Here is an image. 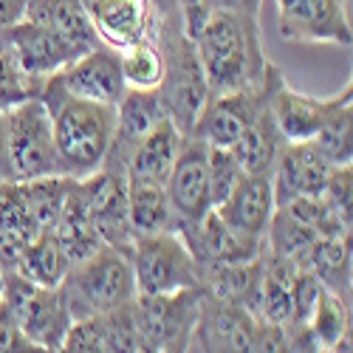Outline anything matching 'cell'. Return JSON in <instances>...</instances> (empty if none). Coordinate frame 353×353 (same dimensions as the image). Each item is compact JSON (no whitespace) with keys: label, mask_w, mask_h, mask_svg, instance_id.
Returning <instances> with one entry per match:
<instances>
[{"label":"cell","mask_w":353,"mask_h":353,"mask_svg":"<svg viewBox=\"0 0 353 353\" xmlns=\"http://www.w3.org/2000/svg\"><path fill=\"white\" fill-rule=\"evenodd\" d=\"M40 234L32 212H28L20 184L0 181V266L3 272L14 269L23 249Z\"/></svg>","instance_id":"obj_26"},{"label":"cell","mask_w":353,"mask_h":353,"mask_svg":"<svg viewBox=\"0 0 353 353\" xmlns=\"http://www.w3.org/2000/svg\"><path fill=\"white\" fill-rule=\"evenodd\" d=\"M181 238L190 249V254L195 257L198 269H212V266H226V263H241V260H252L260 254V249L243 243L238 234H234L215 210H210L201 221H195L192 226H184Z\"/></svg>","instance_id":"obj_21"},{"label":"cell","mask_w":353,"mask_h":353,"mask_svg":"<svg viewBox=\"0 0 353 353\" xmlns=\"http://www.w3.org/2000/svg\"><path fill=\"white\" fill-rule=\"evenodd\" d=\"M274 210L277 203H274L272 175H243V181L234 187V192L215 212L243 243L260 249L266 243V232Z\"/></svg>","instance_id":"obj_15"},{"label":"cell","mask_w":353,"mask_h":353,"mask_svg":"<svg viewBox=\"0 0 353 353\" xmlns=\"http://www.w3.org/2000/svg\"><path fill=\"white\" fill-rule=\"evenodd\" d=\"M150 9H153V17H167V14H179V0H150Z\"/></svg>","instance_id":"obj_47"},{"label":"cell","mask_w":353,"mask_h":353,"mask_svg":"<svg viewBox=\"0 0 353 353\" xmlns=\"http://www.w3.org/2000/svg\"><path fill=\"white\" fill-rule=\"evenodd\" d=\"M54 241L60 243L68 266H79L85 263L91 254H97L105 243L97 234L91 218H88V210H85V198L79 192V184L77 179H71L68 184V192H65V203H63V212L57 218V226H54Z\"/></svg>","instance_id":"obj_25"},{"label":"cell","mask_w":353,"mask_h":353,"mask_svg":"<svg viewBox=\"0 0 353 353\" xmlns=\"http://www.w3.org/2000/svg\"><path fill=\"white\" fill-rule=\"evenodd\" d=\"M316 353H336V350H331V347H322V350H316Z\"/></svg>","instance_id":"obj_49"},{"label":"cell","mask_w":353,"mask_h":353,"mask_svg":"<svg viewBox=\"0 0 353 353\" xmlns=\"http://www.w3.org/2000/svg\"><path fill=\"white\" fill-rule=\"evenodd\" d=\"M314 144L334 167L353 164V99H345L328 113V119L314 136Z\"/></svg>","instance_id":"obj_34"},{"label":"cell","mask_w":353,"mask_h":353,"mask_svg":"<svg viewBox=\"0 0 353 353\" xmlns=\"http://www.w3.org/2000/svg\"><path fill=\"white\" fill-rule=\"evenodd\" d=\"M181 136L184 133L175 128L170 119H161L150 133L133 147V153L128 159V175L130 179L167 184L172 161H175V156H179Z\"/></svg>","instance_id":"obj_27"},{"label":"cell","mask_w":353,"mask_h":353,"mask_svg":"<svg viewBox=\"0 0 353 353\" xmlns=\"http://www.w3.org/2000/svg\"><path fill=\"white\" fill-rule=\"evenodd\" d=\"M316 241H319V234L311 226L300 223L297 218H291L285 210H274L263 249H266L272 257H280V260L291 263V266L305 269Z\"/></svg>","instance_id":"obj_31"},{"label":"cell","mask_w":353,"mask_h":353,"mask_svg":"<svg viewBox=\"0 0 353 353\" xmlns=\"http://www.w3.org/2000/svg\"><path fill=\"white\" fill-rule=\"evenodd\" d=\"M17 328L46 350H60L68 328L74 325L60 288H46L23 280L14 272H3V297Z\"/></svg>","instance_id":"obj_7"},{"label":"cell","mask_w":353,"mask_h":353,"mask_svg":"<svg viewBox=\"0 0 353 353\" xmlns=\"http://www.w3.org/2000/svg\"><path fill=\"white\" fill-rule=\"evenodd\" d=\"M23 20H32L48 28V32H54L60 40H65L82 54L99 46V37L91 20H88L82 0H26Z\"/></svg>","instance_id":"obj_23"},{"label":"cell","mask_w":353,"mask_h":353,"mask_svg":"<svg viewBox=\"0 0 353 353\" xmlns=\"http://www.w3.org/2000/svg\"><path fill=\"white\" fill-rule=\"evenodd\" d=\"M46 79H34L17 68V63L0 48V110H6L23 99H32L43 94Z\"/></svg>","instance_id":"obj_38"},{"label":"cell","mask_w":353,"mask_h":353,"mask_svg":"<svg viewBox=\"0 0 353 353\" xmlns=\"http://www.w3.org/2000/svg\"><path fill=\"white\" fill-rule=\"evenodd\" d=\"M210 97L249 91L263 85L269 60L260 48V23L254 14L212 12L192 34Z\"/></svg>","instance_id":"obj_1"},{"label":"cell","mask_w":353,"mask_h":353,"mask_svg":"<svg viewBox=\"0 0 353 353\" xmlns=\"http://www.w3.org/2000/svg\"><path fill=\"white\" fill-rule=\"evenodd\" d=\"M0 181H12V170H9V147H6V119L0 110Z\"/></svg>","instance_id":"obj_46"},{"label":"cell","mask_w":353,"mask_h":353,"mask_svg":"<svg viewBox=\"0 0 353 353\" xmlns=\"http://www.w3.org/2000/svg\"><path fill=\"white\" fill-rule=\"evenodd\" d=\"M283 144L285 139L280 136V128L274 122V113L266 99V88H263V105L252 116L246 130L238 136V141L229 147V153L234 156V161L241 164L246 175H272Z\"/></svg>","instance_id":"obj_22"},{"label":"cell","mask_w":353,"mask_h":353,"mask_svg":"<svg viewBox=\"0 0 353 353\" xmlns=\"http://www.w3.org/2000/svg\"><path fill=\"white\" fill-rule=\"evenodd\" d=\"M257 319L252 311L234 303L203 297L201 291V311L195 322V339L203 353H252Z\"/></svg>","instance_id":"obj_17"},{"label":"cell","mask_w":353,"mask_h":353,"mask_svg":"<svg viewBox=\"0 0 353 353\" xmlns=\"http://www.w3.org/2000/svg\"><path fill=\"white\" fill-rule=\"evenodd\" d=\"M350 266H353V249L350 234H336V238H319L308 257V272L322 283V288L350 303Z\"/></svg>","instance_id":"obj_29"},{"label":"cell","mask_w":353,"mask_h":353,"mask_svg":"<svg viewBox=\"0 0 353 353\" xmlns=\"http://www.w3.org/2000/svg\"><path fill=\"white\" fill-rule=\"evenodd\" d=\"M161 119H167V110L161 105L159 91H139L128 88L125 97L116 105V128L113 141L108 150V161H119L128 167L133 147L150 133Z\"/></svg>","instance_id":"obj_20"},{"label":"cell","mask_w":353,"mask_h":353,"mask_svg":"<svg viewBox=\"0 0 353 353\" xmlns=\"http://www.w3.org/2000/svg\"><path fill=\"white\" fill-rule=\"evenodd\" d=\"M308 328L314 331L319 347H334L339 339L350 336V303L322 288L316 308L308 319Z\"/></svg>","instance_id":"obj_35"},{"label":"cell","mask_w":353,"mask_h":353,"mask_svg":"<svg viewBox=\"0 0 353 353\" xmlns=\"http://www.w3.org/2000/svg\"><path fill=\"white\" fill-rule=\"evenodd\" d=\"M260 285H263V249L252 260L226 263V266H212L201 272L203 297L243 305L252 314L260 300Z\"/></svg>","instance_id":"obj_24"},{"label":"cell","mask_w":353,"mask_h":353,"mask_svg":"<svg viewBox=\"0 0 353 353\" xmlns=\"http://www.w3.org/2000/svg\"><path fill=\"white\" fill-rule=\"evenodd\" d=\"M0 353H57V350H46L28 339L12 319L6 303L0 300Z\"/></svg>","instance_id":"obj_41"},{"label":"cell","mask_w":353,"mask_h":353,"mask_svg":"<svg viewBox=\"0 0 353 353\" xmlns=\"http://www.w3.org/2000/svg\"><path fill=\"white\" fill-rule=\"evenodd\" d=\"M60 291L71 322L102 316L128 305L139 294L130 254L113 246H102L85 263L68 269L65 280L60 283Z\"/></svg>","instance_id":"obj_4"},{"label":"cell","mask_w":353,"mask_h":353,"mask_svg":"<svg viewBox=\"0 0 353 353\" xmlns=\"http://www.w3.org/2000/svg\"><path fill=\"white\" fill-rule=\"evenodd\" d=\"M263 88H266V99L274 113V122L280 128V136L291 144L314 141L322 122L328 119V113L345 99H353V82H347L339 94L328 99H316V97L294 91L285 82V77L280 74V68H274L272 63L266 65V74H263Z\"/></svg>","instance_id":"obj_11"},{"label":"cell","mask_w":353,"mask_h":353,"mask_svg":"<svg viewBox=\"0 0 353 353\" xmlns=\"http://www.w3.org/2000/svg\"><path fill=\"white\" fill-rule=\"evenodd\" d=\"M0 297H3V266H0Z\"/></svg>","instance_id":"obj_48"},{"label":"cell","mask_w":353,"mask_h":353,"mask_svg":"<svg viewBox=\"0 0 353 353\" xmlns=\"http://www.w3.org/2000/svg\"><path fill=\"white\" fill-rule=\"evenodd\" d=\"M212 12H234V14H260V0H210Z\"/></svg>","instance_id":"obj_45"},{"label":"cell","mask_w":353,"mask_h":353,"mask_svg":"<svg viewBox=\"0 0 353 353\" xmlns=\"http://www.w3.org/2000/svg\"><path fill=\"white\" fill-rule=\"evenodd\" d=\"M122 63V77L128 88H139V91H156L164 77V60L153 37H144L125 51H119Z\"/></svg>","instance_id":"obj_33"},{"label":"cell","mask_w":353,"mask_h":353,"mask_svg":"<svg viewBox=\"0 0 353 353\" xmlns=\"http://www.w3.org/2000/svg\"><path fill=\"white\" fill-rule=\"evenodd\" d=\"M40 99L51 113L54 144H57V156H60L63 175H68V179L94 175L105 164L110 150L116 108L71 97L54 77L46 79Z\"/></svg>","instance_id":"obj_2"},{"label":"cell","mask_w":353,"mask_h":353,"mask_svg":"<svg viewBox=\"0 0 353 353\" xmlns=\"http://www.w3.org/2000/svg\"><path fill=\"white\" fill-rule=\"evenodd\" d=\"M334 164L325 159L314 141H285L283 150L272 170V187H274V203L283 207L291 198H316L325 187Z\"/></svg>","instance_id":"obj_16"},{"label":"cell","mask_w":353,"mask_h":353,"mask_svg":"<svg viewBox=\"0 0 353 353\" xmlns=\"http://www.w3.org/2000/svg\"><path fill=\"white\" fill-rule=\"evenodd\" d=\"M23 201L28 212H32L40 234H51L57 226V218L63 212V203H65V192L71 179L68 175H46V179H34V181H17Z\"/></svg>","instance_id":"obj_32"},{"label":"cell","mask_w":353,"mask_h":353,"mask_svg":"<svg viewBox=\"0 0 353 353\" xmlns=\"http://www.w3.org/2000/svg\"><path fill=\"white\" fill-rule=\"evenodd\" d=\"M153 40L164 60V77L156 91L167 110V119L187 136L192 133L203 105L210 99V88L198 60L195 43L184 28L181 12L159 17L153 28Z\"/></svg>","instance_id":"obj_3"},{"label":"cell","mask_w":353,"mask_h":353,"mask_svg":"<svg viewBox=\"0 0 353 353\" xmlns=\"http://www.w3.org/2000/svg\"><path fill=\"white\" fill-rule=\"evenodd\" d=\"M99 319H102V334H105L108 353H153L144 334H141L133 300L122 308L110 311V314H102Z\"/></svg>","instance_id":"obj_36"},{"label":"cell","mask_w":353,"mask_h":353,"mask_svg":"<svg viewBox=\"0 0 353 353\" xmlns=\"http://www.w3.org/2000/svg\"><path fill=\"white\" fill-rule=\"evenodd\" d=\"M252 353H294L288 342L285 325H269V322H257Z\"/></svg>","instance_id":"obj_42"},{"label":"cell","mask_w":353,"mask_h":353,"mask_svg":"<svg viewBox=\"0 0 353 353\" xmlns=\"http://www.w3.org/2000/svg\"><path fill=\"white\" fill-rule=\"evenodd\" d=\"M207 156H210V144L203 139L192 133L181 136L179 156H175L172 170L167 175V184H164L170 212H172V232L192 226L212 210Z\"/></svg>","instance_id":"obj_10"},{"label":"cell","mask_w":353,"mask_h":353,"mask_svg":"<svg viewBox=\"0 0 353 353\" xmlns=\"http://www.w3.org/2000/svg\"><path fill=\"white\" fill-rule=\"evenodd\" d=\"M102 46L125 51L128 46L153 37L156 17L150 0H82Z\"/></svg>","instance_id":"obj_18"},{"label":"cell","mask_w":353,"mask_h":353,"mask_svg":"<svg viewBox=\"0 0 353 353\" xmlns=\"http://www.w3.org/2000/svg\"><path fill=\"white\" fill-rule=\"evenodd\" d=\"M207 170H210V201H212V210H218L221 203L234 192L243 181V170L241 164L234 161V156L223 147H210V156H207Z\"/></svg>","instance_id":"obj_37"},{"label":"cell","mask_w":353,"mask_h":353,"mask_svg":"<svg viewBox=\"0 0 353 353\" xmlns=\"http://www.w3.org/2000/svg\"><path fill=\"white\" fill-rule=\"evenodd\" d=\"M6 147L12 181H34L46 175H63L54 144L51 113L40 97L23 99L3 110Z\"/></svg>","instance_id":"obj_5"},{"label":"cell","mask_w":353,"mask_h":353,"mask_svg":"<svg viewBox=\"0 0 353 353\" xmlns=\"http://www.w3.org/2000/svg\"><path fill=\"white\" fill-rule=\"evenodd\" d=\"M68 260L60 249V243L54 241V234H37V238L23 249V254L14 263V274H20L23 280L34 283V285H46V288H60V283L68 274Z\"/></svg>","instance_id":"obj_30"},{"label":"cell","mask_w":353,"mask_h":353,"mask_svg":"<svg viewBox=\"0 0 353 353\" xmlns=\"http://www.w3.org/2000/svg\"><path fill=\"white\" fill-rule=\"evenodd\" d=\"M54 79L60 82V88L71 97L99 102V105H113V108L119 105V99L128 91L125 77H122L119 51H113L102 43L91 51H85L82 57H77L63 71H57Z\"/></svg>","instance_id":"obj_13"},{"label":"cell","mask_w":353,"mask_h":353,"mask_svg":"<svg viewBox=\"0 0 353 353\" xmlns=\"http://www.w3.org/2000/svg\"><path fill=\"white\" fill-rule=\"evenodd\" d=\"M136 316L153 353H187L201 311V288L175 294H136Z\"/></svg>","instance_id":"obj_8"},{"label":"cell","mask_w":353,"mask_h":353,"mask_svg":"<svg viewBox=\"0 0 353 353\" xmlns=\"http://www.w3.org/2000/svg\"><path fill=\"white\" fill-rule=\"evenodd\" d=\"M128 218H130L133 238L172 232V212H170L164 184L130 179L128 175Z\"/></svg>","instance_id":"obj_28"},{"label":"cell","mask_w":353,"mask_h":353,"mask_svg":"<svg viewBox=\"0 0 353 353\" xmlns=\"http://www.w3.org/2000/svg\"><path fill=\"white\" fill-rule=\"evenodd\" d=\"M263 105V85L249 88V91H232L221 97H210L203 105L198 122L192 128V136L203 139L210 147H229L238 141V136L246 130L252 116Z\"/></svg>","instance_id":"obj_19"},{"label":"cell","mask_w":353,"mask_h":353,"mask_svg":"<svg viewBox=\"0 0 353 353\" xmlns=\"http://www.w3.org/2000/svg\"><path fill=\"white\" fill-rule=\"evenodd\" d=\"M139 294H175L201 288V269L179 232L141 234L130 249Z\"/></svg>","instance_id":"obj_6"},{"label":"cell","mask_w":353,"mask_h":353,"mask_svg":"<svg viewBox=\"0 0 353 353\" xmlns=\"http://www.w3.org/2000/svg\"><path fill=\"white\" fill-rule=\"evenodd\" d=\"M319 198L325 201V207L345 223L353 226V164L334 167L325 187H322Z\"/></svg>","instance_id":"obj_39"},{"label":"cell","mask_w":353,"mask_h":353,"mask_svg":"<svg viewBox=\"0 0 353 353\" xmlns=\"http://www.w3.org/2000/svg\"><path fill=\"white\" fill-rule=\"evenodd\" d=\"M57 353H108L105 334H102V319L91 316V319L74 322Z\"/></svg>","instance_id":"obj_40"},{"label":"cell","mask_w":353,"mask_h":353,"mask_svg":"<svg viewBox=\"0 0 353 353\" xmlns=\"http://www.w3.org/2000/svg\"><path fill=\"white\" fill-rule=\"evenodd\" d=\"M26 14V0H0V40Z\"/></svg>","instance_id":"obj_44"},{"label":"cell","mask_w":353,"mask_h":353,"mask_svg":"<svg viewBox=\"0 0 353 353\" xmlns=\"http://www.w3.org/2000/svg\"><path fill=\"white\" fill-rule=\"evenodd\" d=\"M277 26L283 40L350 46L347 0H277Z\"/></svg>","instance_id":"obj_12"},{"label":"cell","mask_w":353,"mask_h":353,"mask_svg":"<svg viewBox=\"0 0 353 353\" xmlns=\"http://www.w3.org/2000/svg\"><path fill=\"white\" fill-rule=\"evenodd\" d=\"M0 48L17 63L20 71H26L34 79H48L65 65H71L77 57H82V51H77L74 46H68L54 32L32 20L14 23L0 40Z\"/></svg>","instance_id":"obj_14"},{"label":"cell","mask_w":353,"mask_h":353,"mask_svg":"<svg viewBox=\"0 0 353 353\" xmlns=\"http://www.w3.org/2000/svg\"><path fill=\"white\" fill-rule=\"evenodd\" d=\"M77 184L85 198L88 218L102 243L130 254L136 238L128 218V167L105 159V164L94 175L77 179Z\"/></svg>","instance_id":"obj_9"},{"label":"cell","mask_w":353,"mask_h":353,"mask_svg":"<svg viewBox=\"0 0 353 353\" xmlns=\"http://www.w3.org/2000/svg\"><path fill=\"white\" fill-rule=\"evenodd\" d=\"M179 9H181V17H184V28L187 34L192 37L198 28L203 26V20H207L212 14L210 9V0H179Z\"/></svg>","instance_id":"obj_43"}]
</instances>
